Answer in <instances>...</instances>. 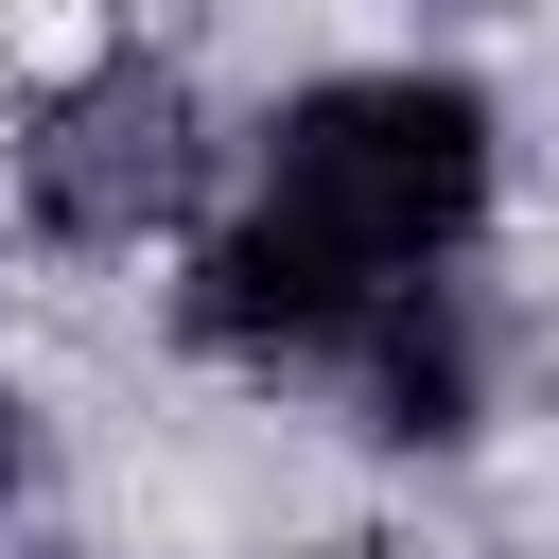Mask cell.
I'll return each instance as SVG.
<instances>
[{"instance_id": "6da1fadb", "label": "cell", "mask_w": 559, "mask_h": 559, "mask_svg": "<svg viewBox=\"0 0 559 559\" xmlns=\"http://www.w3.org/2000/svg\"><path fill=\"white\" fill-rule=\"evenodd\" d=\"M489 87L472 70H314L280 122H262V227L297 262H332L349 297H402V280H454V245L489 227Z\"/></svg>"}, {"instance_id": "7a4b0ae2", "label": "cell", "mask_w": 559, "mask_h": 559, "mask_svg": "<svg viewBox=\"0 0 559 559\" xmlns=\"http://www.w3.org/2000/svg\"><path fill=\"white\" fill-rule=\"evenodd\" d=\"M175 314H192V349H210V367H262V384H280V367H332V349L367 332V297H349L332 262H297L262 210H227V227L192 245Z\"/></svg>"}, {"instance_id": "3957f363", "label": "cell", "mask_w": 559, "mask_h": 559, "mask_svg": "<svg viewBox=\"0 0 559 559\" xmlns=\"http://www.w3.org/2000/svg\"><path fill=\"white\" fill-rule=\"evenodd\" d=\"M332 384H349V419L384 454H454L472 402H489V332H472L454 280H402V297H367V332L332 349Z\"/></svg>"}, {"instance_id": "277c9868", "label": "cell", "mask_w": 559, "mask_h": 559, "mask_svg": "<svg viewBox=\"0 0 559 559\" xmlns=\"http://www.w3.org/2000/svg\"><path fill=\"white\" fill-rule=\"evenodd\" d=\"M175 175H192V105L140 70V87H105L87 122H52V157H35V192L70 210V227H140V210H175Z\"/></svg>"}, {"instance_id": "5b68a950", "label": "cell", "mask_w": 559, "mask_h": 559, "mask_svg": "<svg viewBox=\"0 0 559 559\" xmlns=\"http://www.w3.org/2000/svg\"><path fill=\"white\" fill-rule=\"evenodd\" d=\"M0 489H17V384H0Z\"/></svg>"}]
</instances>
